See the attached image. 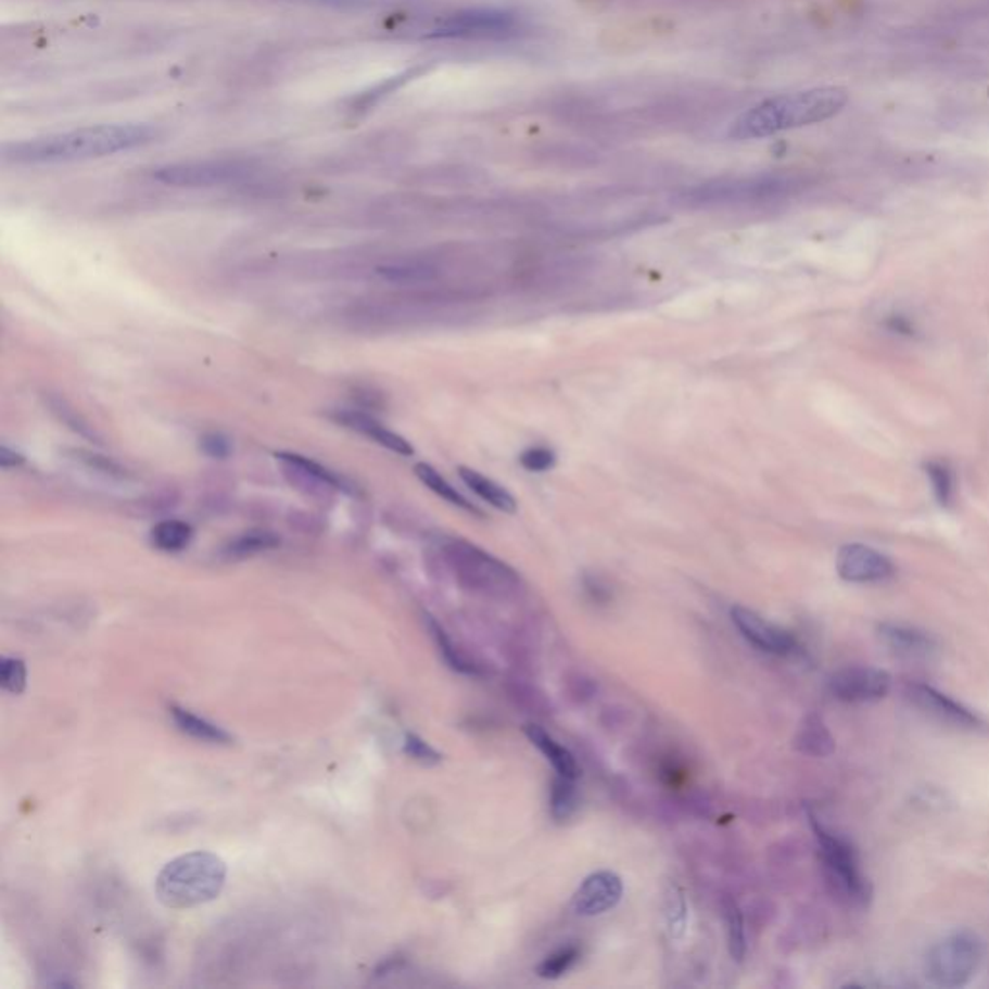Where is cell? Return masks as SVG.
I'll return each mask as SVG.
<instances>
[{
    "instance_id": "e0dca14e",
    "label": "cell",
    "mask_w": 989,
    "mask_h": 989,
    "mask_svg": "<svg viewBox=\"0 0 989 989\" xmlns=\"http://www.w3.org/2000/svg\"><path fill=\"white\" fill-rule=\"evenodd\" d=\"M835 736L820 715L810 713L802 719L795 736V748L798 752L812 758H827L835 752Z\"/></svg>"
},
{
    "instance_id": "ffe728a7",
    "label": "cell",
    "mask_w": 989,
    "mask_h": 989,
    "mask_svg": "<svg viewBox=\"0 0 989 989\" xmlns=\"http://www.w3.org/2000/svg\"><path fill=\"white\" fill-rule=\"evenodd\" d=\"M170 715H173L176 725L182 733L192 736V738H198L202 743H210V745H230L232 743V736L228 735L225 728H220L219 725L211 723L205 718L195 715L192 711L173 706Z\"/></svg>"
},
{
    "instance_id": "4316f807",
    "label": "cell",
    "mask_w": 989,
    "mask_h": 989,
    "mask_svg": "<svg viewBox=\"0 0 989 989\" xmlns=\"http://www.w3.org/2000/svg\"><path fill=\"white\" fill-rule=\"evenodd\" d=\"M580 954L582 953L576 946L560 947L555 953L543 959L542 964L537 966V974L545 980H557L579 963Z\"/></svg>"
},
{
    "instance_id": "7c38bea8",
    "label": "cell",
    "mask_w": 989,
    "mask_h": 989,
    "mask_svg": "<svg viewBox=\"0 0 989 989\" xmlns=\"http://www.w3.org/2000/svg\"><path fill=\"white\" fill-rule=\"evenodd\" d=\"M622 891V879L614 872H596L580 885L572 909L579 916H599L621 902Z\"/></svg>"
},
{
    "instance_id": "f546056e",
    "label": "cell",
    "mask_w": 989,
    "mask_h": 989,
    "mask_svg": "<svg viewBox=\"0 0 989 989\" xmlns=\"http://www.w3.org/2000/svg\"><path fill=\"white\" fill-rule=\"evenodd\" d=\"M404 753L421 765H438L443 760V756L433 746L428 745L421 736L414 735V733H408L404 738Z\"/></svg>"
},
{
    "instance_id": "277c9868",
    "label": "cell",
    "mask_w": 989,
    "mask_h": 989,
    "mask_svg": "<svg viewBox=\"0 0 989 989\" xmlns=\"http://www.w3.org/2000/svg\"><path fill=\"white\" fill-rule=\"evenodd\" d=\"M448 567L462 586L485 596H508L520 586L517 570L472 543L451 540L443 547Z\"/></svg>"
},
{
    "instance_id": "5b68a950",
    "label": "cell",
    "mask_w": 989,
    "mask_h": 989,
    "mask_svg": "<svg viewBox=\"0 0 989 989\" xmlns=\"http://www.w3.org/2000/svg\"><path fill=\"white\" fill-rule=\"evenodd\" d=\"M810 825L814 829L825 877L827 884L832 885L833 893L839 895L840 899L850 904L866 906L872 899V884L864 876L852 845L825 829L814 814H810Z\"/></svg>"
},
{
    "instance_id": "1f68e13d",
    "label": "cell",
    "mask_w": 989,
    "mask_h": 989,
    "mask_svg": "<svg viewBox=\"0 0 989 989\" xmlns=\"http://www.w3.org/2000/svg\"><path fill=\"white\" fill-rule=\"evenodd\" d=\"M928 473L941 505H949L953 500L954 493L953 473L949 472L946 465H939V462H931L928 466Z\"/></svg>"
},
{
    "instance_id": "44dd1931",
    "label": "cell",
    "mask_w": 989,
    "mask_h": 989,
    "mask_svg": "<svg viewBox=\"0 0 989 989\" xmlns=\"http://www.w3.org/2000/svg\"><path fill=\"white\" fill-rule=\"evenodd\" d=\"M414 472L420 478V482L423 483L428 490L433 491L435 495H439L441 499H445L447 503H451V505H455V507L462 508V510H468V512H473V515H480V517H482V512L473 507L472 503L466 499L460 491H456V487H453V485H451L433 466L423 465V462H421V465H416Z\"/></svg>"
},
{
    "instance_id": "d6a6232c",
    "label": "cell",
    "mask_w": 989,
    "mask_h": 989,
    "mask_svg": "<svg viewBox=\"0 0 989 989\" xmlns=\"http://www.w3.org/2000/svg\"><path fill=\"white\" fill-rule=\"evenodd\" d=\"M51 408L59 414V418H61L66 426H71L72 430L79 433V435H84V438H96V433H91L88 421L81 420L78 414H76V410H72L71 406L64 403V401H61V398H56L54 403H51Z\"/></svg>"
},
{
    "instance_id": "3957f363",
    "label": "cell",
    "mask_w": 989,
    "mask_h": 989,
    "mask_svg": "<svg viewBox=\"0 0 989 989\" xmlns=\"http://www.w3.org/2000/svg\"><path fill=\"white\" fill-rule=\"evenodd\" d=\"M227 884V864L213 852L195 850L170 860L159 872L155 893L168 909H193L215 901Z\"/></svg>"
},
{
    "instance_id": "ac0fdd59",
    "label": "cell",
    "mask_w": 989,
    "mask_h": 989,
    "mask_svg": "<svg viewBox=\"0 0 989 989\" xmlns=\"http://www.w3.org/2000/svg\"><path fill=\"white\" fill-rule=\"evenodd\" d=\"M525 736L547 758V762L551 763L557 775L579 779V765H576L574 756L565 746H560L549 733H545L537 725H525Z\"/></svg>"
},
{
    "instance_id": "52a82bcc",
    "label": "cell",
    "mask_w": 989,
    "mask_h": 989,
    "mask_svg": "<svg viewBox=\"0 0 989 989\" xmlns=\"http://www.w3.org/2000/svg\"><path fill=\"white\" fill-rule=\"evenodd\" d=\"M255 168L245 161L211 159V161H186L161 167L153 178L161 185L175 188H217L238 185L254 176Z\"/></svg>"
},
{
    "instance_id": "9c48e42d",
    "label": "cell",
    "mask_w": 989,
    "mask_h": 989,
    "mask_svg": "<svg viewBox=\"0 0 989 989\" xmlns=\"http://www.w3.org/2000/svg\"><path fill=\"white\" fill-rule=\"evenodd\" d=\"M906 698L914 708L924 711L929 718L953 728L974 731L981 727V719L974 711L964 708L963 703L949 698L943 692L929 684L911 683L906 686Z\"/></svg>"
},
{
    "instance_id": "4fadbf2b",
    "label": "cell",
    "mask_w": 989,
    "mask_h": 989,
    "mask_svg": "<svg viewBox=\"0 0 989 989\" xmlns=\"http://www.w3.org/2000/svg\"><path fill=\"white\" fill-rule=\"evenodd\" d=\"M515 26V18L505 12L493 10H468L458 12L443 20L431 37H462V36H490V34H505Z\"/></svg>"
},
{
    "instance_id": "8992f818",
    "label": "cell",
    "mask_w": 989,
    "mask_h": 989,
    "mask_svg": "<svg viewBox=\"0 0 989 989\" xmlns=\"http://www.w3.org/2000/svg\"><path fill=\"white\" fill-rule=\"evenodd\" d=\"M984 943L971 929H956L939 939L926 954L924 972L937 988H963L978 972Z\"/></svg>"
},
{
    "instance_id": "603a6c76",
    "label": "cell",
    "mask_w": 989,
    "mask_h": 989,
    "mask_svg": "<svg viewBox=\"0 0 989 989\" xmlns=\"http://www.w3.org/2000/svg\"><path fill=\"white\" fill-rule=\"evenodd\" d=\"M428 626H430L431 636L435 639L441 656H443L445 663H447L453 671L468 674V676H478V674H482L480 665H476L470 657H466L460 649L456 648L455 644H453V639L448 638L447 632L439 626L438 621H433L431 617H428Z\"/></svg>"
},
{
    "instance_id": "7402d4cb",
    "label": "cell",
    "mask_w": 989,
    "mask_h": 989,
    "mask_svg": "<svg viewBox=\"0 0 989 989\" xmlns=\"http://www.w3.org/2000/svg\"><path fill=\"white\" fill-rule=\"evenodd\" d=\"M192 525L182 520H163L151 530V542L161 551L178 553L186 549L192 542Z\"/></svg>"
},
{
    "instance_id": "8fae6325",
    "label": "cell",
    "mask_w": 989,
    "mask_h": 989,
    "mask_svg": "<svg viewBox=\"0 0 989 989\" xmlns=\"http://www.w3.org/2000/svg\"><path fill=\"white\" fill-rule=\"evenodd\" d=\"M731 617H733L736 629L743 632V636L762 651L775 654V656H787L797 649V639L790 632L781 629L773 622L765 621L763 617L753 613L746 607H733Z\"/></svg>"
},
{
    "instance_id": "30bf717a",
    "label": "cell",
    "mask_w": 989,
    "mask_h": 989,
    "mask_svg": "<svg viewBox=\"0 0 989 989\" xmlns=\"http://www.w3.org/2000/svg\"><path fill=\"white\" fill-rule=\"evenodd\" d=\"M837 572L840 579L852 584H876L891 579L895 567L876 549L862 543H850L837 553Z\"/></svg>"
},
{
    "instance_id": "f1b7e54d",
    "label": "cell",
    "mask_w": 989,
    "mask_h": 989,
    "mask_svg": "<svg viewBox=\"0 0 989 989\" xmlns=\"http://www.w3.org/2000/svg\"><path fill=\"white\" fill-rule=\"evenodd\" d=\"M26 663L18 657H2L0 659V686L10 694H22L26 690Z\"/></svg>"
},
{
    "instance_id": "5bb4252c",
    "label": "cell",
    "mask_w": 989,
    "mask_h": 989,
    "mask_svg": "<svg viewBox=\"0 0 989 989\" xmlns=\"http://www.w3.org/2000/svg\"><path fill=\"white\" fill-rule=\"evenodd\" d=\"M284 476L289 478L292 485L304 487L309 493H327V491L346 490V483L341 476L331 472L329 468L319 465L312 458L296 455V453H279L277 455Z\"/></svg>"
},
{
    "instance_id": "484cf974",
    "label": "cell",
    "mask_w": 989,
    "mask_h": 989,
    "mask_svg": "<svg viewBox=\"0 0 989 989\" xmlns=\"http://www.w3.org/2000/svg\"><path fill=\"white\" fill-rule=\"evenodd\" d=\"M725 920H727L728 951L736 963H743L746 954L745 918L733 899L725 901Z\"/></svg>"
},
{
    "instance_id": "4dcf8cb0",
    "label": "cell",
    "mask_w": 989,
    "mask_h": 989,
    "mask_svg": "<svg viewBox=\"0 0 989 989\" xmlns=\"http://www.w3.org/2000/svg\"><path fill=\"white\" fill-rule=\"evenodd\" d=\"M555 462H557V456L551 448L547 447L528 448L520 455V465L528 472H547V470H551Z\"/></svg>"
},
{
    "instance_id": "9a60e30c",
    "label": "cell",
    "mask_w": 989,
    "mask_h": 989,
    "mask_svg": "<svg viewBox=\"0 0 989 989\" xmlns=\"http://www.w3.org/2000/svg\"><path fill=\"white\" fill-rule=\"evenodd\" d=\"M877 636L887 648L906 659H928L937 651V642L931 634L901 622L879 624Z\"/></svg>"
},
{
    "instance_id": "cb8c5ba5",
    "label": "cell",
    "mask_w": 989,
    "mask_h": 989,
    "mask_svg": "<svg viewBox=\"0 0 989 989\" xmlns=\"http://www.w3.org/2000/svg\"><path fill=\"white\" fill-rule=\"evenodd\" d=\"M551 815L557 822H567L579 808V788L576 779L557 775L551 783Z\"/></svg>"
},
{
    "instance_id": "2e32d148",
    "label": "cell",
    "mask_w": 989,
    "mask_h": 989,
    "mask_svg": "<svg viewBox=\"0 0 989 989\" xmlns=\"http://www.w3.org/2000/svg\"><path fill=\"white\" fill-rule=\"evenodd\" d=\"M334 420L342 423L344 428H348L352 431H358L362 435L371 439L377 445H381L383 448H389L393 451L396 455L401 456H411L414 455V447L406 439L401 438L398 433L389 430L386 426H383L381 421H377L376 418H371L368 414H362V411L354 410H344L339 411L334 416Z\"/></svg>"
},
{
    "instance_id": "ba28073f",
    "label": "cell",
    "mask_w": 989,
    "mask_h": 989,
    "mask_svg": "<svg viewBox=\"0 0 989 989\" xmlns=\"http://www.w3.org/2000/svg\"><path fill=\"white\" fill-rule=\"evenodd\" d=\"M893 679L876 667H845L832 674L827 688L835 700L847 703H866L885 698L891 690Z\"/></svg>"
},
{
    "instance_id": "d4e9b609",
    "label": "cell",
    "mask_w": 989,
    "mask_h": 989,
    "mask_svg": "<svg viewBox=\"0 0 989 989\" xmlns=\"http://www.w3.org/2000/svg\"><path fill=\"white\" fill-rule=\"evenodd\" d=\"M377 275L389 282H396V284H414V282H426V280L433 279L435 271L423 263L396 262L379 267Z\"/></svg>"
},
{
    "instance_id": "d6986e66",
    "label": "cell",
    "mask_w": 989,
    "mask_h": 989,
    "mask_svg": "<svg viewBox=\"0 0 989 989\" xmlns=\"http://www.w3.org/2000/svg\"><path fill=\"white\" fill-rule=\"evenodd\" d=\"M458 473H460V480H462L480 499L485 500L487 505L499 508V510L508 512V515L517 512V499H515L503 485L493 482L491 478H485L483 473L476 472L472 468H460Z\"/></svg>"
},
{
    "instance_id": "8d00e7d4",
    "label": "cell",
    "mask_w": 989,
    "mask_h": 989,
    "mask_svg": "<svg viewBox=\"0 0 989 989\" xmlns=\"http://www.w3.org/2000/svg\"><path fill=\"white\" fill-rule=\"evenodd\" d=\"M24 462H26L24 455H20V453L12 451L7 445L0 448V465H2V468H16V466H22Z\"/></svg>"
},
{
    "instance_id": "83f0119b",
    "label": "cell",
    "mask_w": 989,
    "mask_h": 989,
    "mask_svg": "<svg viewBox=\"0 0 989 989\" xmlns=\"http://www.w3.org/2000/svg\"><path fill=\"white\" fill-rule=\"evenodd\" d=\"M279 545V537L271 532H248L228 545L227 553L232 557H250L255 553L267 551Z\"/></svg>"
},
{
    "instance_id": "836d02e7",
    "label": "cell",
    "mask_w": 989,
    "mask_h": 989,
    "mask_svg": "<svg viewBox=\"0 0 989 989\" xmlns=\"http://www.w3.org/2000/svg\"><path fill=\"white\" fill-rule=\"evenodd\" d=\"M200 448H202L205 455L211 456V458H227L230 455V441H228L225 435L220 433H210L202 439L200 443Z\"/></svg>"
},
{
    "instance_id": "d590c367",
    "label": "cell",
    "mask_w": 989,
    "mask_h": 989,
    "mask_svg": "<svg viewBox=\"0 0 989 989\" xmlns=\"http://www.w3.org/2000/svg\"><path fill=\"white\" fill-rule=\"evenodd\" d=\"M287 4H302V7H327V9H356L364 7L366 0H279Z\"/></svg>"
},
{
    "instance_id": "e575fe53",
    "label": "cell",
    "mask_w": 989,
    "mask_h": 989,
    "mask_svg": "<svg viewBox=\"0 0 989 989\" xmlns=\"http://www.w3.org/2000/svg\"><path fill=\"white\" fill-rule=\"evenodd\" d=\"M669 902H671V912H669L671 931L676 934V936H681L684 931V924H686V906H684L683 897L681 895H671Z\"/></svg>"
},
{
    "instance_id": "6da1fadb",
    "label": "cell",
    "mask_w": 989,
    "mask_h": 989,
    "mask_svg": "<svg viewBox=\"0 0 989 989\" xmlns=\"http://www.w3.org/2000/svg\"><path fill=\"white\" fill-rule=\"evenodd\" d=\"M155 138L157 131L148 124H103L93 128L51 134L18 143H7L2 148V161L7 165L76 163L143 148Z\"/></svg>"
},
{
    "instance_id": "7a4b0ae2",
    "label": "cell",
    "mask_w": 989,
    "mask_h": 989,
    "mask_svg": "<svg viewBox=\"0 0 989 989\" xmlns=\"http://www.w3.org/2000/svg\"><path fill=\"white\" fill-rule=\"evenodd\" d=\"M847 103L849 93L840 88L806 89L773 97L738 116L728 136L733 140H758L779 131L823 123L839 114Z\"/></svg>"
}]
</instances>
